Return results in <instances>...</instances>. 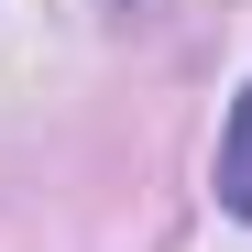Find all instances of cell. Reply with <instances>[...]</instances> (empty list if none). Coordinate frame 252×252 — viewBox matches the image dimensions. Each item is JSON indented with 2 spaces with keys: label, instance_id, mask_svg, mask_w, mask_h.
Returning <instances> with one entry per match:
<instances>
[{
  "label": "cell",
  "instance_id": "6da1fadb",
  "mask_svg": "<svg viewBox=\"0 0 252 252\" xmlns=\"http://www.w3.org/2000/svg\"><path fill=\"white\" fill-rule=\"evenodd\" d=\"M220 208L252 220V88L230 99V132H220Z\"/></svg>",
  "mask_w": 252,
  "mask_h": 252
}]
</instances>
